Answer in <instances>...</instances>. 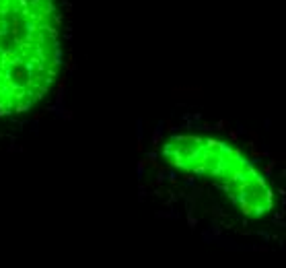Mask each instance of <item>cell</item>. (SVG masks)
Returning <instances> with one entry per match:
<instances>
[{
    "label": "cell",
    "mask_w": 286,
    "mask_h": 268,
    "mask_svg": "<svg viewBox=\"0 0 286 268\" xmlns=\"http://www.w3.org/2000/svg\"><path fill=\"white\" fill-rule=\"evenodd\" d=\"M60 64L56 0H0V120L33 111L52 93Z\"/></svg>",
    "instance_id": "6da1fadb"
},
{
    "label": "cell",
    "mask_w": 286,
    "mask_h": 268,
    "mask_svg": "<svg viewBox=\"0 0 286 268\" xmlns=\"http://www.w3.org/2000/svg\"><path fill=\"white\" fill-rule=\"evenodd\" d=\"M163 157L181 173L210 182L245 217L262 219L274 209L266 178L233 144L206 134H173L163 144Z\"/></svg>",
    "instance_id": "7a4b0ae2"
}]
</instances>
